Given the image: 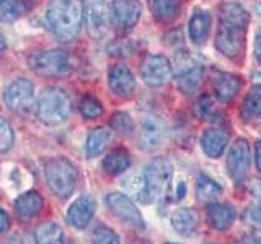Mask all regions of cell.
<instances>
[{"label": "cell", "mask_w": 261, "mask_h": 244, "mask_svg": "<svg viewBox=\"0 0 261 244\" xmlns=\"http://www.w3.org/2000/svg\"><path fill=\"white\" fill-rule=\"evenodd\" d=\"M250 23V13L240 4L225 2L220 5L216 47L220 54L235 59L243 51L245 35Z\"/></svg>", "instance_id": "obj_1"}, {"label": "cell", "mask_w": 261, "mask_h": 244, "mask_svg": "<svg viewBox=\"0 0 261 244\" xmlns=\"http://www.w3.org/2000/svg\"><path fill=\"white\" fill-rule=\"evenodd\" d=\"M46 18L57 39L72 41L80 31L84 7L80 0H51L47 5Z\"/></svg>", "instance_id": "obj_2"}, {"label": "cell", "mask_w": 261, "mask_h": 244, "mask_svg": "<svg viewBox=\"0 0 261 244\" xmlns=\"http://www.w3.org/2000/svg\"><path fill=\"white\" fill-rule=\"evenodd\" d=\"M173 176V165L167 158H155L144 168L142 187L137 197L144 203H150L159 195L165 194L167 187Z\"/></svg>", "instance_id": "obj_3"}, {"label": "cell", "mask_w": 261, "mask_h": 244, "mask_svg": "<svg viewBox=\"0 0 261 244\" xmlns=\"http://www.w3.org/2000/svg\"><path fill=\"white\" fill-rule=\"evenodd\" d=\"M46 182L57 197L65 199L72 195L79 182V171L67 158H51L44 166Z\"/></svg>", "instance_id": "obj_4"}, {"label": "cell", "mask_w": 261, "mask_h": 244, "mask_svg": "<svg viewBox=\"0 0 261 244\" xmlns=\"http://www.w3.org/2000/svg\"><path fill=\"white\" fill-rule=\"evenodd\" d=\"M30 65L38 75L46 78H62L72 72L70 55L62 49L41 51L30 57Z\"/></svg>", "instance_id": "obj_5"}, {"label": "cell", "mask_w": 261, "mask_h": 244, "mask_svg": "<svg viewBox=\"0 0 261 244\" xmlns=\"http://www.w3.org/2000/svg\"><path fill=\"white\" fill-rule=\"evenodd\" d=\"M70 116V100L62 89L47 88L38 101V117L47 126H57Z\"/></svg>", "instance_id": "obj_6"}, {"label": "cell", "mask_w": 261, "mask_h": 244, "mask_svg": "<svg viewBox=\"0 0 261 244\" xmlns=\"http://www.w3.org/2000/svg\"><path fill=\"white\" fill-rule=\"evenodd\" d=\"M142 13L139 0H113L110 5V20L118 33L126 35L133 29Z\"/></svg>", "instance_id": "obj_7"}, {"label": "cell", "mask_w": 261, "mask_h": 244, "mask_svg": "<svg viewBox=\"0 0 261 244\" xmlns=\"http://www.w3.org/2000/svg\"><path fill=\"white\" fill-rule=\"evenodd\" d=\"M105 203L111 214L121 220L122 223H126L133 228H144V218L141 211L137 210L134 202L130 200L126 194L122 192H111L105 197Z\"/></svg>", "instance_id": "obj_8"}, {"label": "cell", "mask_w": 261, "mask_h": 244, "mask_svg": "<svg viewBox=\"0 0 261 244\" xmlns=\"http://www.w3.org/2000/svg\"><path fill=\"white\" fill-rule=\"evenodd\" d=\"M84 18L88 35L95 39H101L108 29V23L111 21L106 0H85Z\"/></svg>", "instance_id": "obj_9"}, {"label": "cell", "mask_w": 261, "mask_h": 244, "mask_svg": "<svg viewBox=\"0 0 261 244\" xmlns=\"http://www.w3.org/2000/svg\"><path fill=\"white\" fill-rule=\"evenodd\" d=\"M141 77L147 85L153 88L167 85L171 78V64L165 55H147L141 64Z\"/></svg>", "instance_id": "obj_10"}, {"label": "cell", "mask_w": 261, "mask_h": 244, "mask_svg": "<svg viewBox=\"0 0 261 244\" xmlns=\"http://www.w3.org/2000/svg\"><path fill=\"white\" fill-rule=\"evenodd\" d=\"M4 101L8 109L16 112H24L33 103V85L27 78H16L4 92Z\"/></svg>", "instance_id": "obj_11"}, {"label": "cell", "mask_w": 261, "mask_h": 244, "mask_svg": "<svg viewBox=\"0 0 261 244\" xmlns=\"http://www.w3.org/2000/svg\"><path fill=\"white\" fill-rule=\"evenodd\" d=\"M250 168V145L245 138H239L227 155V173L235 182H242Z\"/></svg>", "instance_id": "obj_12"}, {"label": "cell", "mask_w": 261, "mask_h": 244, "mask_svg": "<svg viewBox=\"0 0 261 244\" xmlns=\"http://www.w3.org/2000/svg\"><path fill=\"white\" fill-rule=\"evenodd\" d=\"M165 138V126L155 116H145L139 129V146L144 151H152L159 148Z\"/></svg>", "instance_id": "obj_13"}, {"label": "cell", "mask_w": 261, "mask_h": 244, "mask_svg": "<svg viewBox=\"0 0 261 244\" xmlns=\"http://www.w3.org/2000/svg\"><path fill=\"white\" fill-rule=\"evenodd\" d=\"M96 203L92 195L84 194L67 210V222L75 230H85L95 215Z\"/></svg>", "instance_id": "obj_14"}, {"label": "cell", "mask_w": 261, "mask_h": 244, "mask_svg": "<svg viewBox=\"0 0 261 244\" xmlns=\"http://www.w3.org/2000/svg\"><path fill=\"white\" fill-rule=\"evenodd\" d=\"M108 83L114 95L121 98H129L133 96L136 89V80L133 72H130L126 65H113L108 72Z\"/></svg>", "instance_id": "obj_15"}, {"label": "cell", "mask_w": 261, "mask_h": 244, "mask_svg": "<svg viewBox=\"0 0 261 244\" xmlns=\"http://www.w3.org/2000/svg\"><path fill=\"white\" fill-rule=\"evenodd\" d=\"M228 138L230 137H228V132L225 129L211 127L204 132L201 138V146L209 158H219L222 157L225 146L228 145Z\"/></svg>", "instance_id": "obj_16"}, {"label": "cell", "mask_w": 261, "mask_h": 244, "mask_svg": "<svg viewBox=\"0 0 261 244\" xmlns=\"http://www.w3.org/2000/svg\"><path fill=\"white\" fill-rule=\"evenodd\" d=\"M206 217L209 225L217 231H225L233 225L235 210L228 203L211 202L206 208Z\"/></svg>", "instance_id": "obj_17"}, {"label": "cell", "mask_w": 261, "mask_h": 244, "mask_svg": "<svg viewBox=\"0 0 261 244\" xmlns=\"http://www.w3.org/2000/svg\"><path fill=\"white\" fill-rule=\"evenodd\" d=\"M242 80L240 77L233 75V73H220V75L214 80V95L217 96L219 101L222 103H230L237 93L240 92Z\"/></svg>", "instance_id": "obj_18"}, {"label": "cell", "mask_w": 261, "mask_h": 244, "mask_svg": "<svg viewBox=\"0 0 261 244\" xmlns=\"http://www.w3.org/2000/svg\"><path fill=\"white\" fill-rule=\"evenodd\" d=\"M171 228L181 236H191L199 226V215L191 208H179L170 218Z\"/></svg>", "instance_id": "obj_19"}, {"label": "cell", "mask_w": 261, "mask_h": 244, "mask_svg": "<svg viewBox=\"0 0 261 244\" xmlns=\"http://www.w3.org/2000/svg\"><path fill=\"white\" fill-rule=\"evenodd\" d=\"M211 31V15L206 10H196L190 23H188V35L194 44H202L207 39Z\"/></svg>", "instance_id": "obj_20"}, {"label": "cell", "mask_w": 261, "mask_h": 244, "mask_svg": "<svg viewBox=\"0 0 261 244\" xmlns=\"http://www.w3.org/2000/svg\"><path fill=\"white\" fill-rule=\"evenodd\" d=\"M44 200L41 197V194L36 191H27L15 199V211L21 218H30L38 215L43 210Z\"/></svg>", "instance_id": "obj_21"}, {"label": "cell", "mask_w": 261, "mask_h": 244, "mask_svg": "<svg viewBox=\"0 0 261 244\" xmlns=\"http://www.w3.org/2000/svg\"><path fill=\"white\" fill-rule=\"evenodd\" d=\"M111 129L108 127H96L87 137V143H85V151L88 158H93L101 155L105 151V148L108 146V143L111 142Z\"/></svg>", "instance_id": "obj_22"}, {"label": "cell", "mask_w": 261, "mask_h": 244, "mask_svg": "<svg viewBox=\"0 0 261 244\" xmlns=\"http://www.w3.org/2000/svg\"><path fill=\"white\" fill-rule=\"evenodd\" d=\"M33 236H35L36 244H64L62 228L53 220H47V222L38 225Z\"/></svg>", "instance_id": "obj_23"}, {"label": "cell", "mask_w": 261, "mask_h": 244, "mask_svg": "<svg viewBox=\"0 0 261 244\" xmlns=\"http://www.w3.org/2000/svg\"><path fill=\"white\" fill-rule=\"evenodd\" d=\"M179 12H181L179 0H152L153 18L160 23H171L179 16Z\"/></svg>", "instance_id": "obj_24"}, {"label": "cell", "mask_w": 261, "mask_h": 244, "mask_svg": "<svg viewBox=\"0 0 261 244\" xmlns=\"http://www.w3.org/2000/svg\"><path fill=\"white\" fill-rule=\"evenodd\" d=\"M130 166V155L124 148H114L103 160V168L108 174H122Z\"/></svg>", "instance_id": "obj_25"}, {"label": "cell", "mask_w": 261, "mask_h": 244, "mask_svg": "<svg viewBox=\"0 0 261 244\" xmlns=\"http://www.w3.org/2000/svg\"><path fill=\"white\" fill-rule=\"evenodd\" d=\"M202 78H204V67L202 65L194 64L191 67L185 69L178 77V86L181 89L183 93L191 95L198 89L202 83Z\"/></svg>", "instance_id": "obj_26"}, {"label": "cell", "mask_w": 261, "mask_h": 244, "mask_svg": "<svg viewBox=\"0 0 261 244\" xmlns=\"http://www.w3.org/2000/svg\"><path fill=\"white\" fill-rule=\"evenodd\" d=\"M196 195L202 202H216V199L222 195V187L207 174H201L196 182Z\"/></svg>", "instance_id": "obj_27"}, {"label": "cell", "mask_w": 261, "mask_h": 244, "mask_svg": "<svg viewBox=\"0 0 261 244\" xmlns=\"http://www.w3.org/2000/svg\"><path fill=\"white\" fill-rule=\"evenodd\" d=\"M240 114L243 120H253L261 116V88L259 86H255L247 95V98L243 100Z\"/></svg>", "instance_id": "obj_28"}, {"label": "cell", "mask_w": 261, "mask_h": 244, "mask_svg": "<svg viewBox=\"0 0 261 244\" xmlns=\"http://www.w3.org/2000/svg\"><path fill=\"white\" fill-rule=\"evenodd\" d=\"M80 114L85 119H98L103 114V106L92 95H85L80 100Z\"/></svg>", "instance_id": "obj_29"}, {"label": "cell", "mask_w": 261, "mask_h": 244, "mask_svg": "<svg viewBox=\"0 0 261 244\" xmlns=\"http://www.w3.org/2000/svg\"><path fill=\"white\" fill-rule=\"evenodd\" d=\"M21 13L18 0H0V21L13 23Z\"/></svg>", "instance_id": "obj_30"}, {"label": "cell", "mask_w": 261, "mask_h": 244, "mask_svg": "<svg viewBox=\"0 0 261 244\" xmlns=\"http://www.w3.org/2000/svg\"><path fill=\"white\" fill-rule=\"evenodd\" d=\"M90 244H121L119 236L116 231H113L111 228L100 225L95 228V231L92 234V242Z\"/></svg>", "instance_id": "obj_31"}, {"label": "cell", "mask_w": 261, "mask_h": 244, "mask_svg": "<svg viewBox=\"0 0 261 244\" xmlns=\"http://www.w3.org/2000/svg\"><path fill=\"white\" fill-rule=\"evenodd\" d=\"M111 127L116 130L119 135H129L133 132V119L127 112H114L113 117H111Z\"/></svg>", "instance_id": "obj_32"}, {"label": "cell", "mask_w": 261, "mask_h": 244, "mask_svg": "<svg viewBox=\"0 0 261 244\" xmlns=\"http://www.w3.org/2000/svg\"><path fill=\"white\" fill-rule=\"evenodd\" d=\"M15 142V134L12 126L8 124V120L0 117V153L8 151L13 146Z\"/></svg>", "instance_id": "obj_33"}, {"label": "cell", "mask_w": 261, "mask_h": 244, "mask_svg": "<svg viewBox=\"0 0 261 244\" xmlns=\"http://www.w3.org/2000/svg\"><path fill=\"white\" fill-rule=\"evenodd\" d=\"M243 222L255 230H261V202H255L245 208Z\"/></svg>", "instance_id": "obj_34"}, {"label": "cell", "mask_w": 261, "mask_h": 244, "mask_svg": "<svg viewBox=\"0 0 261 244\" xmlns=\"http://www.w3.org/2000/svg\"><path fill=\"white\" fill-rule=\"evenodd\" d=\"M211 98H209V95H202L198 101H196V104H194V114L198 117H206L207 114L211 112Z\"/></svg>", "instance_id": "obj_35"}, {"label": "cell", "mask_w": 261, "mask_h": 244, "mask_svg": "<svg viewBox=\"0 0 261 244\" xmlns=\"http://www.w3.org/2000/svg\"><path fill=\"white\" fill-rule=\"evenodd\" d=\"M110 52H111V55L126 57V55H130V52H133V47H130L129 44H126L124 41H116V43H113L110 46Z\"/></svg>", "instance_id": "obj_36"}, {"label": "cell", "mask_w": 261, "mask_h": 244, "mask_svg": "<svg viewBox=\"0 0 261 244\" xmlns=\"http://www.w3.org/2000/svg\"><path fill=\"white\" fill-rule=\"evenodd\" d=\"M10 226V218H8L7 211L0 208V233H5Z\"/></svg>", "instance_id": "obj_37"}, {"label": "cell", "mask_w": 261, "mask_h": 244, "mask_svg": "<svg viewBox=\"0 0 261 244\" xmlns=\"http://www.w3.org/2000/svg\"><path fill=\"white\" fill-rule=\"evenodd\" d=\"M255 55L258 62L261 64V26L258 29V35H256V43H255Z\"/></svg>", "instance_id": "obj_38"}, {"label": "cell", "mask_w": 261, "mask_h": 244, "mask_svg": "<svg viewBox=\"0 0 261 244\" xmlns=\"http://www.w3.org/2000/svg\"><path fill=\"white\" fill-rule=\"evenodd\" d=\"M239 244H261V236H245L243 239L239 241Z\"/></svg>", "instance_id": "obj_39"}, {"label": "cell", "mask_w": 261, "mask_h": 244, "mask_svg": "<svg viewBox=\"0 0 261 244\" xmlns=\"http://www.w3.org/2000/svg\"><path fill=\"white\" fill-rule=\"evenodd\" d=\"M255 161H256V168L261 171V140H258L255 145Z\"/></svg>", "instance_id": "obj_40"}, {"label": "cell", "mask_w": 261, "mask_h": 244, "mask_svg": "<svg viewBox=\"0 0 261 244\" xmlns=\"http://www.w3.org/2000/svg\"><path fill=\"white\" fill-rule=\"evenodd\" d=\"M2 244H23V241H21V238L18 234H10Z\"/></svg>", "instance_id": "obj_41"}, {"label": "cell", "mask_w": 261, "mask_h": 244, "mask_svg": "<svg viewBox=\"0 0 261 244\" xmlns=\"http://www.w3.org/2000/svg\"><path fill=\"white\" fill-rule=\"evenodd\" d=\"M185 194V182H179L178 184V199H181Z\"/></svg>", "instance_id": "obj_42"}, {"label": "cell", "mask_w": 261, "mask_h": 244, "mask_svg": "<svg viewBox=\"0 0 261 244\" xmlns=\"http://www.w3.org/2000/svg\"><path fill=\"white\" fill-rule=\"evenodd\" d=\"M4 49H5V39H4L2 35H0V52H2Z\"/></svg>", "instance_id": "obj_43"}, {"label": "cell", "mask_w": 261, "mask_h": 244, "mask_svg": "<svg viewBox=\"0 0 261 244\" xmlns=\"http://www.w3.org/2000/svg\"><path fill=\"white\" fill-rule=\"evenodd\" d=\"M167 244H178V242H167Z\"/></svg>", "instance_id": "obj_44"}]
</instances>
